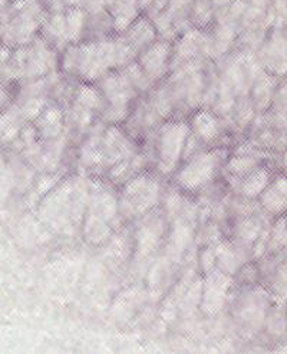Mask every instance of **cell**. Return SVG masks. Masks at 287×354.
I'll list each match as a JSON object with an SVG mask.
<instances>
[{
    "instance_id": "6da1fadb",
    "label": "cell",
    "mask_w": 287,
    "mask_h": 354,
    "mask_svg": "<svg viewBox=\"0 0 287 354\" xmlns=\"http://www.w3.org/2000/svg\"><path fill=\"white\" fill-rule=\"evenodd\" d=\"M86 205L85 238L94 245H101L111 235V223L119 214L118 201L110 190L101 187L91 192Z\"/></svg>"
},
{
    "instance_id": "4fadbf2b",
    "label": "cell",
    "mask_w": 287,
    "mask_h": 354,
    "mask_svg": "<svg viewBox=\"0 0 287 354\" xmlns=\"http://www.w3.org/2000/svg\"><path fill=\"white\" fill-rule=\"evenodd\" d=\"M36 127H38L39 134L45 140L53 141L59 138L63 130L62 111L55 107L42 110V113L38 115V120H36Z\"/></svg>"
},
{
    "instance_id": "8992f818",
    "label": "cell",
    "mask_w": 287,
    "mask_h": 354,
    "mask_svg": "<svg viewBox=\"0 0 287 354\" xmlns=\"http://www.w3.org/2000/svg\"><path fill=\"white\" fill-rule=\"evenodd\" d=\"M86 201H81L79 193H75V189L70 185L62 186L45 201L42 216L52 227L63 229L78 216L79 206H83Z\"/></svg>"
},
{
    "instance_id": "9a60e30c",
    "label": "cell",
    "mask_w": 287,
    "mask_h": 354,
    "mask_svg": "<svg viewBox=\"0 0 287 354\" xmlns=\"http://www.w3.org/2000/svg\"><path fill=\"white\" fill-rule=\"evenodd\" d=\"M214 258L217 259L220 265V271L228 275L236 274V271H239V268L244 263L241 250L231 243H221L217 248V251H215Z\"/></svg>"
},
{
    "instance_id": "277c9868",
    "label": "cell",
    "mask_w": 287,
    "mask_h": 354,
    "mask_svg": "<svg viewBox=\"0 0 287 354\" xmlns=\"http://www.w3.org/2000/svg\"><path fill=\"white\" fill-rule=\"evenodd\" d=\"M190 133V124L186 121H168L159 129L155 141L159 173L168 176L177 170L183 160Z\"/></svg>"
},
{
    "instance_id": "5bb4252c",
    "label": "cell",
    "mask_w": 287,
    "mask_h": 354,
    "mask_svg": "<svg viewBox=\"0 0 287 354\" xmlns=\"http://www.w3.org/2000/svg\"><path fill=\"white\" fill-rule=\"evenodd\" d=\"M272 174L266 167H257L247 176L243 177L241 182V193L247 199H257L261 192L270 185Z\"/></svg>"
},
{
    "instance_id": "e0dca14e",
    "label": "cell",
    "mask_w": 287,
    "mask_h": 354,
    "mask_svg": "<svg viewBox=\"0 0 287 354\" xmlns=\"http://www.w3.org/2000/svg\"><path fill=\"white\" fill-rule=\"evenodd\" d=\"M259 166H260V160L257 157L246 154V156L230 158V162L227 163V170L235 177H240V179H243L244 176L256 170Z\"/></svg>"
},
{
    "instance_id": "ffe728a7",
    "label": "cell",
    "mask_w": 287,
    "mask_h": 354,
    "mask_svg": "<svg viewBox=\"0 0 287 354\" xmlns=\"http://www.w3.org/2000/svg\"><path fill=\"white\" fill-rule=\"evenodd\" d=\"M284 243H286V226H284V219H280L272 232L270 246L281 248Z\"/></svg>"
},
{
    "instance_id": "30bf717a",
    "label": "cell",
    "mask_w": 287,
    "mask_h": 354,
    "mask_svg": "<svg viewBox=\"0 0 287 354\" xmlns=\"http://www.w3.org/2000/svg\"><path fill=\"white\" fill-rule=\"evenodd\" d=\"M164 236V222L159 216H152L144 222L137 234V254L142 258L151 255Z\"/></svg>"
},
{
    "instance_id": "ba28073f",
    "label": "cell",
    "mask_w": 287,
    "mask_h": 354,
    "mask_svg": "<svg viewBox=\"0 0 287 354\" xmlns=\"http://www.w3.org/2000/svg\"><path fill=\"white\" fill-rule=\"evenodd\" d=\"M101 162H105L108 166L114 167L122 162H127L134 156V146L131 140L125 136L115 126L110 127L99 143Z\"/></svg>"
},
{
    "instance_id": "ac0fdd59",
    "label": "cell",
    "mask_w": 287,
    "mask_h": 354,
    "mask_svg": "<svg viewBox=\"0 0 287 354\" xmlns=\"http://www.w3.org/2000/svg\"><path fill=\"white\" fill-rule=\"evenodd\" d=\"M260 223L255 219H247L237 227V238L243 245H251L260 235Z\"/></svg>"
},
{
    "instance_id": "3957f363",
    "label": "cell",
    "mask_w": 287,
    "mask_h": 354,
    "mask_svg": "<svg viewBox=\"0 0 287 354\" xmlns=\"http://www.w3.org/2000/svg\"><path fill=\"white\" fill-rule=\"evenodd\" d=\"M227 157L226 149L200 151L191 156L177 173V185L188 193L204 189L219 173Z\"/></svg>"
},
{
    "instance_id": "9c48e42d",
    "label": "cell",
    "mask_w": 287,
    "mask_h": 354,
    "mask_svg": "<svg viewBox=\"0 0 287 354\" xmlns=\"http://www.w3.org/2000/svg\"><path fill=\"white\" fill-rule=\"evenodd\" d=\"M170 54L171 48L167 42L151 44L147 49H144L139 66L152 82L161 80L167 74Z\"/></svg>"
},
{
    "instance_id": "2e32d148",
    "label": "cell",
    "mask_w": 287,
    "mask_h": 354,
    "mask_svg": "<svg viewBox=\"0 0 287 354\" xmlns=\"http://www.w3.org/2000/svg\"><path fill=\"white\" fill-rule=\"evenodd\" d=\"M125 41L134 49V52L147 49L151 44L155 41V29L152 25L147 21H139L135 25H132L127 33Z\"/></svg>"
},
{
    "instance_id": "7c38bea8",
    "label": "cell",
    "mask_w": 287,
    "mask_h": 354,
    "mask_svg": "<svg viewBox=\"0 0 287 354\" xmlns=\"http://www.w3.org/2000/svg\"><path fill=\"white\" fill-rule=\"evenodd\" d=\"M286 177L280 176L270 182L260 194L261 206L272 215H281L286 209Z\"/></svg>"
},
{
    "instance_id": "d6986e66",
    "label": "cell",
    "mask_w": 287,
    "mask_h": 354,
    "mask_svg": "<svg viewBox=\"0 0 287 354\" xmlns=\"http://www.w3.org/2000/svg\"><path fill=\"white\" fill-rule=\"evenodd\" d=\"M188 227L190 226L187 223H181L174 229V232L171 235V252L177 255L184 252V248L188 245V239H190Z\"/></svg>"
},
{
    "instance_id": "5b68a950",
    "label": "cell",
    "mask_w": 287,
    "mask_h": 354,
    "mask_svg": "<svg viewBox=\"0 0 287 354\" xmlns=\"http://www.w3.org/2000/svg\"><path fill=\"white\" fill-rule=\"evenodd\" d=\"M101 91L108 101V109L103 110L108 122H119L128 115L135 86L127 74L103 75L101 78Z\"/></svg>"
},
{
    "instance_id": "7a4b0ae2",
    "label": "cell",
    "mask_w": 287,
    "mask_h": 354,
    "mask_svg": "<svg viewBox=\"0 0 287 354\" xmlns=\"http://www.w3.org/2000/svg\"><path fill=\"white\" fill-rule=\"evenodd\" d=\"M161 196L159 180L151 173H139L125 185L118 201L119 215L127 218L146 216L158 205Z\"/></svg>"
},
{
    "instance_id": "8fae6325",
    "label": "cell",
    "mask_w": 287,
    "mask_h": 354,
    "mask_svg": "<svg viewBox=\"0 0 287 354\" xmlns=\"http://www.w3.org/2000/svg\"><path fill=\"white\" fill-rule=\"evenodd\" d=\"M190 130L203 145H211L220 137L221 122L210 111H199L191 120Z\"/></svg>"
},
{
    "instance_id": "52a82bcc",
    "label": "cell",
    "mask_w": 287,
    "mask_h": 354,
    "mask_svg": "<svg viewBox=\"0 0 287 354\" xmlns=\"http://www.w3.org/2000/svg\"><path fill=\"white\" fill-rule=\"evenodd\" d=\"M231 286V278L228 274L220 270H210L203 287L201 308L206 314H217L227 298V292Z\"/></svg>"
}]
</instances>
